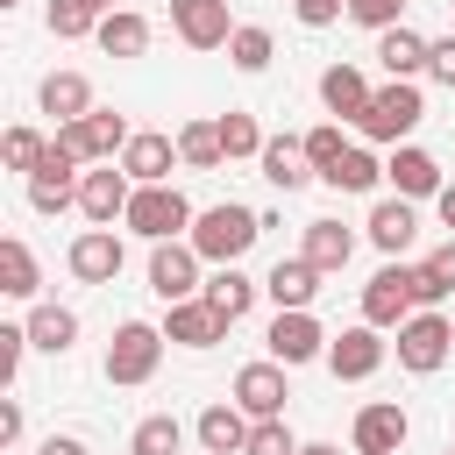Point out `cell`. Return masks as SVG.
Wrapping results in <instances>:
<instances>
[{"instance_id":"14","label":"cell","mask_w":455,"mask_h":455,"mask_svg":"<svg viewBox=\"0 0 455 455\" xmlns=\"http://www.w3.org/2000/svg\"><path fill=\"white\" fill-rule=\"evenodd\" d=\"M284 363L270 355V363H242L235 370V405L249 412V419H284Z\"/></svg>"},{"instance_id":"49","label":"cell","mask_w":455,"mask_h":455,"mask_svg":"<svg viewBox=\"0 0 455 455\" xmlns=\"http://www.w3.org/2000/svg\"><path fill=\"white\" fill-rule=\"evenodd\" d=\"M299 455H341V448H334V441H306Z\"/></svg>"},{"instance_id":"28","label":"cell","mask_w":455,"mask_h":455,"mask_svg":"<svg viewBox=\"0 0 455 455\" xmlns=\"http://www.w3.org/2000/svg\"><path fill=\"white\" fill-rule=\"evenodd\" d=\"M21 327H28V348H43V355H64V348L78 341V313H71V306H50V299H43Z\"/></svg>"},{"instance_id":"20","label":"cell","mask_w":455,"mask_h":455,"mask_svg":"<svg viewBox=\"0 0 455 455\" xmlns=\"http://www.w3.org/2000/svg\"><path fill=\"white\" fill-rule=\"evenodd\" d=\"M384 178L398 185V199H434V192H441V164H434L427 149H412V142H398V149H391Z\"/></svg>"},{"instance_id":"6","label":"cell","mask_w":455,"mask_h":455,"mask_svg":"<svg viewBox=\"0 0 455 455\" xmlns=\"http://www.w3.org/2000/svg\"><path fill=\"white\" fill-rule=\"evenodd\" d=\"M78 164H85V156L64 149V142L50 135V156L28 171V206H36V213H64V206H78V178H85Z\"/></svg>"},{"instance_id":"42","label":"cell","mask_w":455,"mask_h":455,"mask_svg":"<svg viewBox=\"0 0 455 455\" xmlns=\"http://www.w3.org/2000/svg\"><path fill=\"white\" fill-rule=\"evenodd\" d=\"M341 149H348V142H341V128H334V121H320V128L306 135V156H313V171H327Z\"/></svg>"},{"instance_id":"32","label":"cell","mask_w":455,"mask_h":455,"mask_svg":"<svg viewBox=\"0 0 455 455\" xmlns=\"http://www.w3.org/2000/svg\"><path fill=\"white\" fill-rule=\"evenodd\" d=\"M0 291H7V299H36V291H43V270H36V256H28L21 235L0 242Z\"/></svg>"},{"instance_id":"54","label":"cell","mask_w":455,"mask_h":455,"mask_svg":"<svg viewBox=\"0 0 455 455\" xmlns=\"http://www.w3.org/2000/svg\"><path fill=\"white\" fill-rule=\"evenodd\" d=\"M448 455H455V448H448Z\"/></svg>"},{"instance_id":"7","label":"cell","mask_w":455,"mask_h":455,"mask_svg":"<svg viewBox=\"0 0 455 455\" xmlns=\"http://www.w3.org/2000/svg\"><path fill=\"white\" fill-rule=\"evenodd\" d=\"M128 135H135V128H128L121 114H107V107H92L85 121H57V142L78 149L85 164H114V156L128 149Z\"/></svg>"},{"instance_id":"1","label":"cell","mask_w":455,"mask_h":455,"mask_svg":"<svg viewBox=\"0 0 455 455\" xmlns=\"http://www.w3.org/2000/svg\"><path fill=\"white\" fill-rule=\"evenodd\" d=\"M256 235H263V213H249V206H235V199H228V206H206V213L192 220V235H185V242H192L206 263H242V256L256 249Z\"/></svg>"},{"instance_id":"47","label":"cell","mask_w":455,"mask_h":455,"mask_svg":"<svg viewBox=\"0 0 455 455\" xmlns=\"http://www.w3.org/2000/svg\"><path fill=\"white\" fill-rule=\"evenodd\" d=\"M36 455H85V441H78V434H50Z\"/></svg>"},{"instance_id":"19","label":"cell","mask_w":455,"mask_h":455,"mask_svg":"<svg viewBox=\"0 0 455 455\" xmlns=\"http://www.w3.org/2000/svg\"><path fill=\"white\" fill-rule=\"evenodd\" d=\"M320 277H327V270H320L313 256H277L270 277H263V291H270L277 306H313V299H320Z\"/></svg>"},{"instance_id":"40","label":"cell","mask_w":455,"mask_h":455,"mask_svg":"<svg viewBox=\"0 0 455 455\" xmlns=\"http://www.w3.org/2000/svg\"><path fill=\"white\" fill-rule=\"evenodd\" d=\"M242 455H299V441H291V427H284V419H256Z\"/></svg>"},{"instance_id":"25","label":"cell","mask_w":455,"mask_h":455,"mask_svg":"<svg viewBox=\"0 0 455 455\" xmlns=\"http://www.w3.org/2000/svg\"><path fill=\"white\" fill-rule=\"evenodd\" d=\"M320 100H327V114L363 121V107H370V78H363L355 64H327V71H320Z\"/></svg>"},{"instance_id":"21","label":"cell","mask_w":455,"mask_h":455,"mask_svg":"<svg viewBox=\"0 0 455 455\" xmlns=\"http://www.w3.org/2000/svg\"><path fill=\"white\" fill-rule=\"evenodd\" d=\"M249 427H256V419H249L235 398H228V405H206V412H199V448H206V455H242V448H249Z\"/></svg>"},{"instance_id":"41","label":"cell","mask_w":455,"mask_h":455,"mask_svg":"<svg viewBox=\"0 0 455 455\" xmlns=\"http://www.w3.org/2000/svg\"><path fill=\"white\" fill-rule=\"evenodd\" d=\"M398 14H405V0H348V21H363V28H398Z\"/></svg>"},{"instance_id":"46","label":"cell","mask_w":455,"mask_h":455,"mask_svg":"<svg viewBox=\"0 0 455 455\" xmlns=\"http://www.w3.org/2000/svg\"><path fill=\"white\" fill-rule=\"evenodd\" d=\"M21 441V398H0V448Z\"/></svg>"},{"instance_id":"27","label":"cell","mask_w":455,"mask_h":455,"mask_svg":"<svg viewBox=\"0 0 455 455\" xmlns=\"http://www.w3.org/2000/svg\"><path fill=\"white\" fill-rule=\"evenodd\" d=\"M36 100H43V114H57V121H85V114H92V85H85V71H50Z\"/></svg>"},{"instance_id":"2","label":"cell","mask_w":455,"mask_h":455,"mask_svg":"<svg viewBox=\"0 0 455 455\" xmlns=\"http://www.w3.org/2000/svg\"><path fill=\"white\" fill-rule=\"evenodd\" d=\"M192 199L178 192V185H135V199H128V213H121V228L128 235H142V242H178V235H192Z\"/></svg>"},{"instance_id":"30","label":"cell","mask_w":455,"mask_h":455,"mask_svg":"<svg viewBox=\"0 0 455 455\" xmlns=\"http://www.w3.org/2000/svg\"><path fill=\"white\" fill-rule=\"evenodd\" d=\"M320 178H327L334 192H377V178H384V164H377V156H370L363 142H348V149H341V156H334V164H327Z\"/></svg>"},{"instance_id":"45","label":"cell","mask_w":455,"mask_h":455,"mask_svg":"<svg viewBox=\"0 0 455 455\" xmlns=\"http://www.w3.org/2000/svg\"><path fill=\"white\" fill-rule=\"evenodd\" d=\"M427 71L455 92V36H441V43H427Z\"/></svg>"},{"instance_id":"13","label":"cell","mask_w":455,"mask_h":455,"mask_svg":"<svg viewBox=\"0 0 455 455\" xmlns=\"http://www.w3.org/2000/svg\"><path fill=\"white\" fill-rule=\"evenodd\" d=\"M171 28L185 50H228L242 21H228V0H171Z\"/></svg>"},{"instance_id":"18","label":"cell","mask_w":455,"mask_h":455,"mask_svg":"<svg viewBox=\"0 0 455 455\" xmlns=\"http://www.w3.org/2000/svg\"><path fill=\"white\" fill-rule=\"evenodd\" d=\"M228 334V320L206 306V299H178L171 313H164V341H178V348H213Z\"/></svg>"},{"instance_id":"38","label":"cell","mask_w":455,"mask_h":455,"mask_svg":"<svg viewBox=\"0 0 455 455\" xmlns=\"http://www.w3.org/2000/svg\"><path fill=\"white\" fill-rule=\"evenodd\" d=\"M100 28V7L92 0H50V36L57 43H78V36H92Z\"/></svg>"},{"instance_id":"52","label":"cell","mask_w":455,"mask_h":455,"mask_svg":"<svg viewBox=\"0 0 455 455\" xmlns=\"http://www.w3.org/2000/svg\"><path fill=\"white\" fill-rule=\"evenodd\" d=\"M448 7H455V0H448Z\"/></svg>"},{"instance_id":"35","label":"cell","mask_w":455,"mask_h":455,"mask_svg":"<svg viewBox=\"0 0 455 455\" xmlns=\"http://www.w3.org/2000/svg\"><path fill=\"white\" fill-rule=\"evenodd\" d=\"M263 142H270V135L256 128V114H242V107L220 114V149H228V164H235V156H263Z\"/></svg>"},{"instance_id":"29","label":"cell","mask_w":455,"mask_h":455,"mask_svg":"<svg viewBox=\"0 0 455 455\" xmlns=\"http://www.w3.org/2000/svg\"><path fill=\"white\" fill-rule=\"evenodd\" d=\"M377 64H384L391 78H412V71H427V36H412L405 21H398V28H384V36H377Z\"/></svg>"},{"instance_id":"34","label":"cell","mask_w":455,"mask_h":455,"mask_svg":"<svg viewBox=\"0 0 455 455\" xmlns=\"http://www.w3.org/2000/svg\"><path fill=\"white\" fill-rule=\"evenodd\" d=\"M270 57H277V43H270V28H256V21H242V28L228 36V64H235V71H249V78H256V71H270Z\"/></svg>"},{"instance_id":"4","label":"cell","mask_w":455,"mask_h":455,"mask_svg":"<svg viewBox=\"0 0 455 455\" xmlns=\"http://www.w3.org/2000/svg\"><path fill=\"white\" fill-rule=\"evenodd\" d=\"M164 363V327L149 320H121L114 341H107V384H149Z\"/></svg>"},{"instance_id":"31","label":"cell","mask_w":455,"mask_h":455,"mask_svg":"<svg viewBox=\"0 0 455 455\" xmlns=\"http://www.w3.org/2000/svg\"><path fill=\"white\" fill-rule=\"evenodd\" d=\"M299 256H313L320 270H348V256H355V235L341 228V220H306V249Z\"/></svg>"},{"instance_id":"5","label":"cell","mask_w":455,"mask_h":455,"mask_svg":"<svg viewBox=\"0 0 455 455\" xmlns=\"http://www.w3.org/2000/svg\"><path fill=\"white\" fill-rule=\"evenodd\" d=\"M419 263H384L370 284H363V320L370 327H405L412 313H419Z\"/></svg>"},{"instance_id":"36","label":"cell","mask_w":455,"mask_h":455,"mask_svg":"<svg viewBox=\"0 0 455 455\" xmlns=\"http://www.w3.org/2000/svg\"><path fill=\"white\" fill-rule=\"evenodd\" d=\"M185 448V427L171 419V412H149L142 427H135V441H128V455H178Z\"/></svg>"},{"instance_id":"26","label":"cell","mask_w":455,"mask_h":455,"mask_svg":"<svg viewBox=\"0 0 455 455\" xmlns=\"http://www.w3.org/2000/svg\"><path fill=\"white\" fill-rule=\"evenodd\" d=\"M92 43H100L107 57H142V50H149V21H142L135 7H114V14H100Z\"/></svg>"},{"instance_id":"22","label":"cell","mask_w":455,"mask_h":455,"mask_svg":"<svg viewBox=\"0 0 455 455\" xmlns=\"http://www.w3.org/2000/svg\"><path fill=\"white\" fill-rule=\"evenodd\" d=\"M256 164H263V178H270L277 192H299L306 178H320V171H313V156H306V142H291V135H270Z\"/></svg>"},{"instance_id":"12","label":"cell","mask_w":455,"mask_h":455,"mask_svg":"<svg viewBox=\"0 0 455 455\" xmlns=\"http://www.w3.org/2000/svg\"><path fill=\"white\" fill-rule=\"evenodd\" d=\"M327 370L341 377V384H363V377H377L384 370V327H341L334 341H327Z\"/></svg>"},{"instance_id":"53","label":"cell","mask_w":455,"mask_h":455,"mask_svg":"<svg viewBox=\"0 0 455 455\" xmlns=\"http://www.w3.org/2000/svg\"><path fill=\"white\" fill-rule=\"evenodd\" d=\"M199 455H206V448H199Z\"/></svg>"},{"instance_id":"17","label":"cell","mask_w":455,"mask_h":455,"mask_svg":"<svg viewBox=\"0 0 455 455\" xmlns=\"http://www.w3.org/2000/svg\"><path fill=\"white\" fill-rule=\"evenodd\" d=\"M405 434H412V419H405V405H391V398H377V405L355 412V455H398Z\"/></svg>"},{"instance_id":"16","label":"cell","mask_w":455,"mask_h":455,"mask_svg":"<svg viewBox=\"0 0 455 455\" xmlns=\"http://www.w3.org/2000/svg\"><path fill=\"white\" fill-rule=\"evenodd\" d=\"M185 156H178V142L171 135H156V128H142V135H128V149H121V171L135 178V185H171V171H178Z\"/></svg>"},{"instance_id":"8","label":"cell","mask_w":455,"mask_h":455,"mask_svg":"<svg viewBox=\"0 0 455 455\" xmlns=\"http://www.w3.org/2000/svg\"><path fill=\"white\" fill-rule=\"evenodd\" d=\"M199 249L192 242H149V291L164 299V306H178V299H199Z\"/></svg>"},{"instance_id":"11","label":"cell","mask_w":455,"mask_h":455,"mask_svg":"<svg viewBox=\"0 0 455 455\" xmlns=\"http://www.w3.org/2000/svg\"><path fill=\"white\" fill-rule=\"evenodd\" d=\"M270 355L284 363V370H299V363H313V355H327V334H320V320H313V306H277V320H270Z\"/></svg>"},{"instance_id":"43","label":"cell","mask_w":455,"mask_h":455,"mask_svg":"<svg viewBox=\"0 0 455 455\" xmlns=\"http://www.w3.org/2000/svg\"><path fill=\"white\" fill-rule=\"evenodd\" d=\"M21 348H28V327H0V384H14V370H21Z\"/></svg>"},{"instance_id":"24","label":"cell","mask_w":455,"mask_h":455,"mask_svg":"<svg viewBox=\"0 0 455 455\" xmlns=\"http://www.w3.org/2000/svg\"><path fill=\"white\" fill-rule=\"evenodd\" d=\"M256 291H263V284H256V277H242L235 263H220V270H213V277L199 284V299H206V306H213V313H220L228 327H235V320H242V313L256 306Z\"/></svg>"},{"instance_id":"51","label":"cell","mask_w":455,"mask_h":455,"mask_svg":"<svg viewBox=\"0 0 455 455\" xmlns=\"http://www.w3.org/2000/svg\"><path fill=\"white\" fill-rule=\"evenodd\" d=\"M0 7H14V0H0Z\"/></svg>"},{"instance_id":"9","label":"cell","mask_w":455,"mask_h":455,"mask_svg":"<svg viewBox=\"0 0 455 455\" xmlns=\"http://www.w3.org/2000/svg\"><path fill=\"white\" fill-rule=\"evenodd\" d=\"M448 348H455V320H441V313H427V306L398 327V363H405L412 377L441 370V363H448Z\"/></svg>"},{"instance_id":"33","label":"cell","mask_w":455,"mask_h":455,"mask_svg":"<svg viewBox=\"0 0 455 455\" xmlns=\"http://www.w3.org/2000/svg\"><path fill=\"white\" fill-rule=\"evenodd\" d=\"M178 156H185L192 171H220V164H228V149H220V121H185V128H178Z\"/></svg>"},{"instance_id":"50","label":"cell","mask_w":455,"mask_h":455,"mask_svg":"<svg viewBox=\"0 0 455 455\" xmlns=\"http://www.w3.org/2000/svg\"><path fill=\"white\" fill-rule=\"evenodd\" d=\"M92 7H100V14H114V0H92Z\"/></svg>"},{"instance_id":"10","label":"cell","mask_w":455,"mask_h":455,"mask_svg":"<svg viewBox=\"0 0 455 455\" xmlns=\"http://www.w3.org/2000/svg\"><path fill=\"white\" fill-rule=\"evenodd\" d=\"M128 199H135V178L121 171V156L114 164H100V171H85L78 178V213L92 220V228H114L121 213H128Z\"/></svg>"},{"instance_id":"3","label":"cell","mask_w":455,"mask_h":455,"mask_svg":"<svg viewBox=\"0 0 455 455\" xmlns=\"http://www.w3.org/2000/svg\"><path fill=\"white\" fill-rule=\"evenodd\" d=\"M419 114H427V100H419V85L412 78H391V85H377L370 92V107H363V135L370 142H405L412 128H419Z\"/></svg>"},{"instance_id":"23","label":"cell","mask_w":455,"mask_h":455,"mask_svg":"<svg viewBox=\"0 0 455 455\" xmlns=\"http://www.w3.org/2000/svg\"><path fill=\"white\" fill-rule=\"evenodd\" d=\"M412 235H419L412 199H377V206H370V242H377L384 256H405V249H412Z\"/></svg>"},{"instance_id":"39","label":"cell","mask_w":455,"mask_h":455,"mask_svg":"<svg viewBox=\"0 0 455 455\" xmlns=\"http://www.w3.org/2000/svg\"><path fill=\"white\" fill-rule=\"evenodd\" d=\"M43 156H50V142H43L36 128H7V135H0V164H7V171H36Z\"/></svg>"},{"instance_id":"15","label":"cell","mask_w":455,"mask_h":455,"mask_svg":"<svg viewBox=\"0 0 455 455\" xmlns=\"http://www.w3.org/2000/svg\"><path fill=\"white\" fill-rule=\"evenodd\" d=\"M121 263H128V249H121L114 228H85V235L71 242V277H78V284H114Z\"/></svg>"},{"instance_id":"44","label":"cell","mask_w":455,"mask_h":455,"mask_svg":"<svg viewBox=\"0 0 455 455\" xmlns=\"http://www.w3.org/2000/svg\"><path fill=\"white\" fill-rule=\"evenodd\" d=\"M291 14H299L306 28H327V21H341V14H348V0H291Z\"/></svg>"},{"instance_id":"37","label":"cell","mask_w":455,"mask_h":455,"mask_svg":"<svg viewBox=\"0 0 455 455\" xmlns=\"http://www.w3.org/2000/svg\"><path fill=\"white\" fill-rule=\"evenodd\" d=\"M412 291H419V306H441V299L455 291V242H441V249L419 263V284H412Z\"/></svg>"},{"instance_id":"48","label":"cell","mask_w":455,"mask_h":455,"mask_svg":"<svg viewBox=\"0 0 455 455\" xmlns=\"http://www.w3.org/2000/svg\"><path fill=\"white\" fill-rule=\"evenodd\" d=\"M434 213H441V228H455V185H441V192H434Z\"/></svg>"}]
</instances>
